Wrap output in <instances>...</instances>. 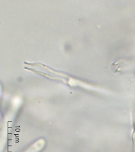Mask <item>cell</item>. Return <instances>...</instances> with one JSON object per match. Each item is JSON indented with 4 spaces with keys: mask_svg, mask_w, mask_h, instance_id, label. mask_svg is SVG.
I'll return each instance as SVG.
<instances>
[{
    "mask_svg": "<svg viewBox=\"0 0 135 152\" xmlns=\"http://www.w3.org/2000/svg\"><path fill=\"white\" fill-rule=\"evenodd\" d=\"M45 145V140L43 139H40L24 152H38L43 149Z\"/></svg>",
    "mask_w": 135,
    "mask_h": 152,
    "instance_id": "6da1fadb",
    "label": "cell"
}]
</instances>
